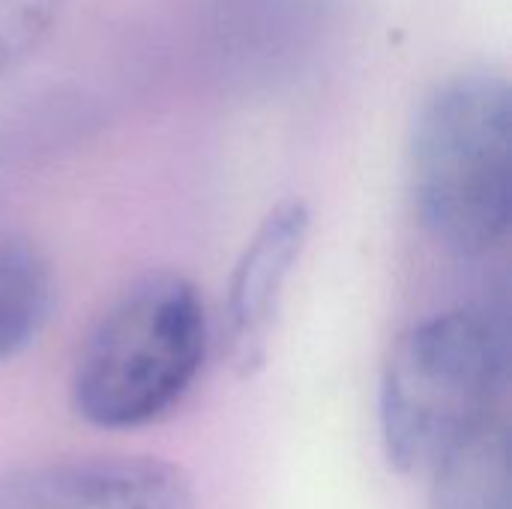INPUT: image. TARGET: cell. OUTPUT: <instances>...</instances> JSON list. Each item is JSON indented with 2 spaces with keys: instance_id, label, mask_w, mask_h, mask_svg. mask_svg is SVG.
I'll return each mask as SVG.
<instances>
[{
  "instance_id": "6da1fadb",
  "label": "cell",
  "mask_w": 512,
  "mask_h": 509,
  "mask_svg": "<svg viewBox=\"0 0 512 509\" xmlns=\"http://www.w3.org/2000/svg\"><path fill=\"white\" fill-rule=\"evenodd\" d=\"M512 102L504 75L468 69L441 81L417 111L411 198L438 246L483 258L512 219Z\"/></svg>"
},
{
  "instance_id": "7a4b0ae2",
  "label": "cell",
  "mask_w": 512,
  "mask_h": 509,
  "mask_svg": "<svg viewBox=\"0 0 512 509\" xmlns=\"http://www.w3.org/2000/svg\"><path fill=\"white\" fill-rule=\"evenodd\" d=\"M507 387V330L477 306L408 327L384 363L378 423L399 474H429L456 444L495 420Z\"/></svg>"
},
{
  "instance_id": "3957f363",
  "label": "cell",
  "mask_w": 512,
  "mask_h": 509,
  "mask_svg": "<svg viewBox=\"0 0 512 509\" xmlns=\"http://www.w3.org/2000/svg\"><path fill=\"white\" fill-rule=\"evenodd\" d=\"M210 345L198 288L171 270L132 282L96 321L72 369L78 417L132 432L171 414L201 375Z\"/></svg>"
},
{
  "instance_id": "277c9868",
  "label": "cell",
  "mask_w": 512,
  "mask_h": 509,
  "mask_svg": "<svg viewBox=\"0 0 512 509\" xmlns=\"http://www.w3.org/2000/svg\"><path fill=\"white\" fill-rule=\"evenodd\" d=\"M309 231V204L285 198L261 219L231 270L219 318V348L237 378H255L267 366L285 288L306 252Z\"/></svg>"
},
{
  "instance_id": "5b68a950",
  "label": "cell",
  "mask_w": 512,
  "mask_h": 509,
  "mask_svg": "<svg viewBox=\"0 0 512 509\" xmlns=\"http://www.w3.org/2000/svg\"><path fill=\"white\" fill-rule=\"evenodd\" d=\"M0 509H198V498L165 459L75 456L0 477Z\"/></svg>"
},
{
  "instance_id": "8992f818",
  "label": "cell",
  "mask_w": 512,
  "mask_h": 509,
  "mask_svg": "<svg viewBox=\"0 0 512 509\" xmlns=\"http://www.w3.org/2000/svg\"><path fill=\"white\" fill-rule=\"evenodd\" d=\"M429 477V509H512L504 420L495 417L456 444Z\"/></svg>"
},
{
  "instance_id": "52a82bcc",
  "label": "cell",
  "mask_w": 512,
  "mask_h": 509,
  "mask_svg": "<svg viewBox=\"0 0 512 509\" xmlns=\"http://www.w3.org/2000/svg\"><path fill=\"white\" fill-rule=\"evenodd\" d=\"M54 309V273L30 240H0V366L21 357Z\"/></svg>"
},
{
  "instance_id": "ba28073f",
  "label": "cell",
  "mask_w": 512,
  "mask_h": 509,
  "mask_svg": "<svg viewBox=\"0 0 512 509\" xmlns=\"http://www.w3.org/2000/svg\"><path fill=\"white\" fill-rule=\"evenodd\" d=\"M63 0H0V78L51 33Z\"/></svg>"
}]
</instances>
